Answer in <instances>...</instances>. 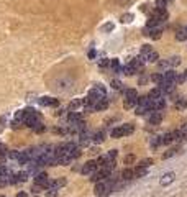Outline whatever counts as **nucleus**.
Instances as JSON below:
<instances>
[{"instance_id": "c9c22d12", "label": "nucleus", "mask_w": 187, "mask_h": 197, "mask_svg": "<svg viewBox=\"0 0 187 197\" xmlns=\"http://www.w3.org/2000/svg\"><path fill=\"white\" fill-rule=\"evenodd\" d=\"M0 155H7L8 156V148L4 143H0Z\"/></svg>"}, {"instance_id": "412c9836", "label": "nucleus", "mask_w": 187, "mask_h": 197, "mask_svg": "<svg viewBox=\"0 0 187 197\" xmlns=\"http://www.w3.org/2000/svg\"><path fill=\"white\" fill-rule=\"evenodd\" d=\"M176 38L179 39V41H186L187 39V30H179V31L176 33Z\"/></svg>"}, {"instance_id": "f3484780", "label": "nucleus", "mask_w": 187, "mask_h": 197, "mask_svg": "<svg viewBox=\"0 0 187 197\" xmlns=\"http://www.w3.org/2000/svg\"><path fill=\"white\" fill-rule=\"evenodd\" d=\"M145 59L148 61V63H156V61L159 59V54L156 53V51H151V53H149L148 56H145Z\"/></svg>"}, {"instance_id": "b1692460", "label": "nucleus", "mask_w": 187, "mask_h": 197, "mask_svg": "<svg viewBox=\"0 0 187 197\" xmlns=\"http://www.w3.org/2000/svg\"><path fill=\"white\" fill-rule=\"evenodd\" d=\"M136 102H138L136 99H125V104H123V105H125V109H131V107H133Z\"/></svg>"}, {"instance_id": "37998d69", "label": "nucleus", "mask_w": 187, "mask_h": 197, "mask_svg": "<svg viewBox=\"0 0 187 197\" xmlns=\"http://www.w3.org/2000/svg\"><path fill=\"white\" fill-rule=\"evenodd\" d=\"M64 184H66V181H64V179H57L56 181V187H61V186H64Z\"/></svg>"}, {"instance_id": "1a4fd4ad", "label": "nucleus", "mask_w": 187, "mask_h": 197, "mask_svg": "<svg viewBox=\"0 0 187 197\" xmlns=\"http://www.w3.org/2000/svg\"><path fill=\"white\" fill-rule=\"evenodd\" d=\"M148 97L151 99V100H154V99H159V97H162V90H161V87H154V89H151L149 90V94H148Z\"/></svg>"}, {"instance_id": "f257e3e1", "label": "nucleus", "mask_w": 187, "mask_h": 197, "mask_svg": "<svg viewBox=\"0 0 187 197\" xmlns=\"http://www.w3.org/2000/svg\"><path fill=\"white\" fill-rule=\"evenodd\" d=\"M110 190H113V186L110 181H100V182H95V196L103 197V196H108Z\"/></svg>"}, {"instance_id": "f8f14e48", "label": "nucleus", "mask_w": 187, "mask_h": 197, "mask_svg": "<svg viewBox=\"0 0 187 197\" xmlns=\"http://www.w3.org/2000/svg\"><path fill=\"white\" fill-rule=\"evenodd\" d=\"M164 81L176 84V81H177V74L174 72V71H167V72H164Z\"/></svg>"}, {"instance_id": "39448f33", "label": "nucleus", "mask_w": 187, "mask_h": 197, "mask_svg": "<svg viewBox=\"0 0 187 197\" xmlns=\"http://www.w3.org/2000/svg\"><path fill=\"white\" fill-rule=\"evenodd\" d=\"M95 169H97V163L95 161H87L84 166H82V174H94L95 172Z\"/></svg>"}, {"instance_id": "4c0bfd02", "label": "nucleus", "mask_w": 187, "mask_h": 197, "mask_svg": "<svg viewBox=\"0 0 187 197\" xmlns=\"http://www.w3.org/2000/svg\"><path fill=\"white\" fill-rule=\"evenodd\" d=\"M56 196H57L56 189H48V192H46V197H56Z\"/></svg>"}, {"instance_id": "ea45409f", "label": "nucleus", "mask_w": 187, "mask_h": 197, "mask_svg": "<svg viewBox=\"0 0 187 197\" xmlns=\"http://www.w3.org/2000/svg\"><path fill=\"white\" fill-rule=\"evenodd\" d=\"M8 156H10L12 159H18V156H20V153H18V151H10V155H8Z\"/></svg>"}, {"instance_id": "9b49d317", "label": "nucleus", "mask_w": 187, "mask_h": 197, "mask_svg": "<svg viewBox=\"0 0 187 197\" xmlns=\"http://www.w3.org/2000/svg\"><path fill=\"white\" fill-rule=\"evenodd\" d=\"M161 120H162V115L159 112H153L151 117H149V123H151V125H159Z\"/></svg>"}, {"instance_id": "de8ad7c7", "label": "nucleus", "mask_w": 187, "mask_h": 197, "mask_svg": "<svg viewBox=\"0 0 187 197\" xmlns=\"http://www.w3.org/2000/svg\"><path fill=\"white\" fill-rule=\"evenodd\" d=\"M17 197H28V196H26V192H18Z\"/></svg>"}, {"instance_id": "a211bd4d", "label": "nucleus", "mask_w": 187, "mask_h": 197, "mask_svg": "<svg viewBox=\"0 0 187 197\" xmlns=\"http://www.w3.org/2000/svg\"><path fill=\"white\" fill-rule=\"evenodd\" d=\"M161 33H162V30L158 26V28H153L151 31H149V36H151L153 39H159L161 38Z\"/></svg>"}, {"instance_id": "6e6552de", "label": "nucleus", "mask_w": 187, "mask_h": 197, "mask_svg": "<svg viewBox=\"0 0 187 197\" xmlns=\"http://www.w3.org/2000/svg\"><path fill=\"white\" fill-rule=\"evenodd\" d=\"M172 181H174V172H167V174H164V176L161 177L159 184H161V186H169Z\"/></svg>"}, {"instance_id": "cd10ccee", "label": "nucleus", "mask_w": 187, "mask_h": 197, "mask_svg": "<svg viewBox=\"0 0 187 197\" xmlns=\"http://www.w3.org/2000/svg\"><path fill=\"white\" fill-rule=\"evenodd\" d=\"M176 153H177V150H176V148H171V150H169L167 153H164V155H162V159H167V158H171V156H174Z\"/></svg>"}, {"instance_id": "a18cd8bd", "label": "nucleus", "mask_w": 187, "mask_h": 197, "mask_svg": "<svg viewBox=\"0 0 187 197\" xmlns=\"http://www.w3.org/2000/svg\"><path fill=\"white\" fill-rule=\"evenodd\" d=\"M89 58H90V59H94V58H95V51H94V49H90V51H89Z\"/></svg>"}, {"instance_id": "7ed1b4c3", "label": "nucleus", "mask_w": 187, "mask_h": 197, "mask_svg": "<svg viewBox=\"0 0 187 197\" xmlns=\"http://www.w3.org/2000/svg\"><path fill=\"white\" fill-rule=\"evenodd\" d=\"M149 107H151V112H159V110H162L164 107H166V99L164 97L154 99V100H151Z\"/></svg>"}, {"instance_id": "79ce46f5", "label": "nucleus", "mask_w": 187, "mask_h": 197, "mask_svg": "<svg viewBox=\"0 0 187 197\" xmlns=\"http://www.w3.org/2000/svg\"><path fill=\"white\" fill-rule=\"evenodd\" d=\"M108 158H112V159H115V156H116V150H112V151H108Z\"/></svg>"}, {"instance_id": "9d476101", "label": "nucleus", "mask_w": 187, "mask_h": 197, "mask_svg": "<svg viewBox=\"0 0 187 197\" xmlns=\"http://www.w3.org/2000/svg\"><path fill=\"white\" fill-rule=\"evenodd\" d=\"M107 107H108V100H107V97L105 99H102V100H99V102L94 105V110H97V112H102V110H105Z\"/></svg>"}, {"instance_id": "4be33fe9", "label": "nucleus", "mask_w": 187, "mask_h": 197, "mask_svg": "<svg viewBox=\"0 0 187 197\" xmlns=\"http://www.w3.org/2000/svg\"><path fill=\"white\" fill-rule=\"evenodd\" d=\"M103 140H105V133H103V131H97V133L94 135V141H95V143H102Z\"/></svg>"}, {"instance_id": "72a5a7b5", "label": "nucleus", "mask_w": 187, "mask_h": 197, "mask_svg": "<svg viewBox=\"0 0 187 197\" xmlns=\"http://www.w3.org/2000/svg\"><path fill=\"white\" fill-rule=\"evenodd\" d=\"M167 0H156V7L158 8H166Z\"/></svg>"}, {"instance_id": "2f4dec72", "label": "nucleus", "mask_w": 187, "mask_h": 197, "mask_svg": "<svg viewBox=\"0 0 187 197\" xmlns=\"http://www.w3.org/2000/svg\"><path fill=\"white\" fill-rule=\"evenodd\" d=\"M180 136H182V140H186L187 138V123H184L182 127H180Z\"/></svg>"}, {"instance_id": "a878e982", "label": "nucleus", "mask_w": 187, "mask_h": 197, "mask_svg": "<svg viewBox=\"0 0 187 197\" xmlns=\"http://www.w3.org/2000/svg\"><path fill=\"white\" fill-rule=\"evenodd\" d=\"M146 112H149V109H148V107L138 105V107H136V112H135V113H136V115H145Z\"/></svg>"}, {"instance_id": "dca6fc26", "label": "nucleus", "mask_w": 187, "mask_h": 197, "mask_svg": "<svg viewBox=\"0 0 187 197\" xmlns=\"http://www.w3.org/2000/svg\"><path fill=\"white\" fill-rule=\"evenodd\" d=\"M125 97L127 99H136L138 100V92L135 89H125Z\"/></svg>"}, {"instance_id": "0eeeda50", "label": "nucleus", "mask_w": 187, "mask_h": 197, "mask_svg": "<svg viewBox=\"0 0 187 197\" xmlns=\"http://www.w3.org/2000/svg\"><path fill=\"white\" fill-rule=\"evenodd\" d=\"M39 104L44 107H56L57 104H59V100L54 97H41V100H39Z\"/></svg>"}, {"instance_id": "4468645a", "label": "nucleus", "mask_w": 187, "mask_h": 197, "mask_svg": "<svg viewBox=\"0 0 187 197\" xmlns=\"http://www.w3.org/2000/svg\"><path fill=\"white\" fill-rule=\"evenodd\" d=\"M176 109H177V110L187 109V97H180L179 100H177V102H176Z\"/></svg>"}, {"instance_id": "c03bdc74", "label": "nucleus", "mask_w": 187, "mask_h": 197, "mask_svg": "<svg viewBox=\"0 0 187 197\" xmlns=\"http://www.w3.org/2000/svg\"><path fill=\"white\" fill-rule=\"evenodd\" d=\"M135 161V156H127V158H125V163H133Z\"/></svg>"}, {"instance_id": "58836bf2", "label": "nucleus", "mask_w": 187, "mask_h": 197, "mask_svg": "<svg viewBox=\"0 0 187 197\" xmlns=\"http://www.w3.org/2000/svg\"><path fill=\"white\" fill-rule=\"evenodd\" d=\"M103 30H105V31H112V30H113V23H107V25H103Z\"/></svg>"}, {"instance_id": "393cba45", "label": "nucleus", "mask_w": 187, "mask_h": 197, "mask_svg": "<svg viewBox=\"0 0 187 197\" xmlns=\"http://www.w3.org/2000/svg\"><path fill=\"white\" fill-rule=\"evenodd\" d=\"M151 51H153V48H151L149 45H143V48H141V56H143V58L148 56V54L151 53Z\"/></svg>"}, {"instance_id": "c756f323", "label": "nucleus", "mask_w": 187, "mask_h": 197, "mask_svg": "<svg viewBox=\"0 0 187 197\" xmlns=\"http://www.w3.org/2000/svg\"><path fill=\"white\" fill-rule=\"evenodd\" d=\"M112 87L115 89V90H123V84H122L120 81H112Z\"/></svg>"}, {"instance_id": "f704fd0d", "label": "nucleus", "mask_w": 187, "mask_h": 197, "mask_svg": "<svg viewBox=\"0 0 187 197\" xmlns=\"http://www.w3.org/2000/svg\"><path fill=\"white\" fill-rule=\"evenodd\" d=\"M131 20H133V15H131V13L123 15V17H122V21H123V23H130Z\"/></svg>"}, {"instance_id": "6ab92c4d", "label": "nucleus", "mask_w": 187, "mask_h": 197, "mask_svg": "<svg viewBox=\"0 0 187 197\" xmlns=\"http://www.w3.org/2000/svg\"><path fill=\"white\" fill-rule=\"evenodd\" d=\"M133 171H135V177H143L146 174V168H140V166H136Z\"/></svg>"}, {"instance_id": "aec40b11", "label": "nucleus", "mask_w": 187, "mask_h": 197, "mask_svg": "<svg viewBox=\"0 0 187 197\" xmlns=\"http://www.w3.org/2000/svg\"><path fill=\"white\" fill-rule=\"evenodd\" d=\"M151 81L156 82V84L159 85L162 81H164V74H153V76H151Z\"/></svg>"}, {"instance_id": "bb28decb", "label": "nucleus", "mask_w": 187, "mask_h": 197, "mask_svg": "<svg viewBox=\"0 0 187 197\" xmlns=\"http://www.w3.org/2000/svg\"><path fill=\"white\" fill-rule=\"evenodd\" d=\"M110 67H112L113 71H122V69H120V63H118V59H112V61H110Z\"/></svg>"}, {"instance_id": "423d86ee", "label": "nucleus", "mask_w": 187, "mask_h": 197, "mask_svg": "<svg viewBox=\"0 0 187 197\" xmlns=\"http://www.w3.org/2000/svg\"><path fill=\"white\" fill-rule=\"evenodd\" d=\"M151 17L158 18L159 21H164V20H167V12H166V8H158L156 7L154 10H153Z\"/></svg>"}, {"instance_id": "f03ea898", "label": "nucleus", "mask_w": 187, "mask_h": 197, "mask_svg": "<svg viewBox=\"0 0 187 197\" xmlns=\"http://www.w3.org/2000/svg\"><path fill=\"white\" fill-rule=\"evenodd\" d=\"M133 130H135V127L131 125V123H128V125H123V127H116V128H113L110 135H112V138H122V136H125V135L133 133Z\"/></svg>"}, {"instance_id": "7c9ffc66", "label": "nucleus", "mask_w": 187, "mask_h": 197, "mask_svg": "<svg viewBox=\"0 0 187 197\" xmlns=\"http://www.w3.org/2000/svg\"><path fill=\"white\" fill-rule=\"evenodd\" d=\"M81 104H82V100H79V99H77V100H72V102L69 104V110H76Z\"/></svg>"}, {"instance_id": "5701e85b", "label": "nucleus", "mask_w": 187, "mask_h": 197, "mask_svg": "<svg viewBox=\"0 0 187 197\" xmlns=\"http://www.w3.org/2000/svg\"><path fill=\"white\" fill-rule=\"evenodd\" d=\"M17 179H18V182H25V181L28 179V172H25V171L18 172V174H17Z\"/></svg>"}, {"instance_id": "49530a36", "label": "nucleus", "mask_w": 187, "mask_h": 197, "mask_svg": "<svg viewBox=\"0 0 187 197\" xmlns=\"http://www.w3.org/2000/svg\"><path fill=\"white\" fill-rule=\"evenodd\" d=\"M107 64H110V61H107V59H102V61H100V66H107Z\"/></svg>"}, {"instance_id": "e433bc0d", "label": "nucleus", "mask_w": 187, "mask_h": 197, "mask_svg": "<svg viewBox=\"0 0 187 197\" xmlns=\"http://www.w3.org/2000/svg\"><path fill=\"white\" fill-rule=\"evenodd\" d=\"M159 144H161V138L156 136V138H153V140H151V146H153V148L159 146Z\"/></svg>"}, {"instance_id": "473e14b6", "label": "nucleus", "mask_w": 187, "mask_h": 197, "mask_svg": "<svg viewBox=\"0 0 187 197\" xmlns=\"http://www.w3.org/2000/svg\"><path fill=\"white\" fill-rule=\"evenodd\" d=\"M149 164H153V159H143V161H140V168H148Z\"/></svg>"}, {"instance_id": "ddd939ff", "label": "nucleus", "mask_w": 187, "mask_h": 197, "mask_svg": "<svg viewBox=\"0 0 187 197\" xmlns=\"http://www.w3.org/2000/svg\"><path fill=\"white\" fill-rule=\"evenodd\" d=\"M133 177H135L133 169H125V171L122 172V179H125V181H130V179H133Z\"/></svg>"}, {"instance_id": "c85d7f7f", "label": "nucleus", "mask_w": 187, "mask_h": 197, "mask_svg": "<svg viewBox=\"0 0 187 197\" xmlns=\"http://www.w3.org/2000/svg\"><path fill=\"white\" fill-rule=\"evenodd\" d=\"M122 71H123V74H127V76H131V74H135V69L130 66V64H127V66H125Z\"/></svg>"}, {"instance_id": "20e7f679", "label": "nucleus", "mask_w": 187, "mask_h": 197, "mask_svg": "<svg viewBox=\"0 0 187 197\" xmlns=\"http://www.w3.org/2000/svg\"><path fill=\"white\" fill-rule=\"evenodd\" d=\"M48 182H49V177H48L46 172H38L35 176V186H39L43 189H46V184Z\"/></svg>"}, {"instance_id": "a19ab883", "label": "nucleus", "mask_w": 187, "mask_h": 197, "mask_svg": "<svg viewBox=\"0 0 187 197\" xmlns=\"http://www.w3.org/2000/svg\"><path fill=\"white\" fill-rule=\"evenodd\" d=\"M5 161H7V155H0V166H5Z\"/></svg>"}, {"instance_id": "2eb2a0df", "label": "nucleus", "mask_w": 187, "mask_h": 197, "mask_svg": "<svg viewBox=\"0 0 187 197\" xmlns=\"http://www.w3.org/2000/svg\"><path fill=\"white\" fill-rule=\"evenodd\" d=\"M81 120H82V115H81V113H77V112H71V113H69V122H71V123L81 122Z\"/></svg>"}]
</instances>
